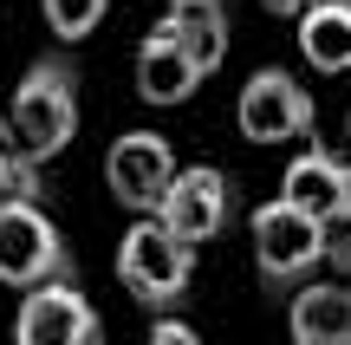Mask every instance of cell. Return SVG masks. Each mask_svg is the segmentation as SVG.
<instances>
[{"mask_svg":"<svg viewBox=\"0 0 351 345\" xmlns=\"http://www.w3.org/2000/svg\"><path fill=\"white\" fill-rule=\"evenodd\" d=\"M46 7V26L65 39V46H78V39H91L98 33V20H104V7L111 0H39Z\"/></svg>","mask_w":351,"mask_h":345,"instance_id":"5bb4252c","label":"cell"},{"mask_svg":"<svg viewBox=\"0 0 351 345\" xmlns=\"http://www.w3.org/2000/svg\"><path fill=\"white\" fill-rule=\"evenodd\" d=\"M202 78H208V72L195 65V52L156 20L150 33H143V46H137V91L150 104H182V98H195Z\"/></svg>","mask_w":351,"mask_h":345,"instance_id":"9c48e42d","label":"cell"},{"mask_svg":"<svg viewBox=\"0 0 351 345\" xmlns=\"http://www.w3.org/2000/svg\"><path fill=\"white\" fill-rule=\"evenodd\" d=\"M150 339H163V345H195V326H182V320H156Z\"/></svg>","mask_w":351,"mask_h":345,"instance_id":"e0dca14e","label":"cell"},{"mask_svg":"<svg viewBox=\"0 0 351 345\" xmlns=\"http://www.w3.org/2000/svg\"><path fill=\"white\" fill-rule=\"evenodd\" d=\"M189 274H195V241H182L156 209L124 228V241H117V281H124L143 307H169V300H182Z\"/></svg>","mask_w":351,"mask_h":345,"instance_id":"7a4b0ae2","label":"cell"},{"mask_svg":"<svg viewBox=\"0 0 351 345\" xmlns=\"http://www.w3.org/2000/svg\"><path fill=\"white\" fill-rule=\"evenodd\" d=\"M261 7H267V13H274V20H300V13H306V7H313V0H261Z\"/></svg>","mask_w":351,"mask_h":345,"instance_id":"ac0fdd59","label":"cell"},{"mask_svg":"<svg viewBox=\"0 0 351 345\" xmlns=\"http://www.w3.org/2000/svg\"><path fill=\"white\" fill-rule=\"evenodd\" d=\"M319 117L313 91L300 85L293 72H280V65H261V72L241 85V104H234V124L247 143H287V137H306Z\"/></svg>","mask_w":351,"mask_h":345,"instance_id":"3957f363","label":"cell"},{"mask_svg":"<svg viewBox=\"0 0 351 345\" xmlns=\"http://www.w3.org/2000/svg\"><path fill=\"white\" fill-rule=\"evenodd\" d=\"M287 326H293V339H300V345H345L351 339V287L306 281L300 294H293Z\"/></svg>","mask_w":351,"mask_h":345,"instance_id":"8fae6325","label":"cell"},{"mask_svg":"<svg viewBox=\"0 0 351 345\" xmlns=\"http://www.w3.org/2000/svg\"><path fill=\"white\" fill-rule=\"evenodd\" d=\"M39 156H26V150H7L0 143V209L7 202H39Z\"/></svg>","mask_w":351,"mask_h":345,"instance_id":"9a60e30c","label":"cell"},{"mask_svg":"<svg viewBox=\"0 0 351 345\" xmlns=\"http://www.w3.org/2000/svg\"><path fill=\"white\" fill-rule=\"evenodd\" d=\"M163 26L195 52L202 72H215V65L228 59V0H169Z\"/></svg>","mask_w":351,"mask_h":345,"instance_id":"4fadbf2b","label":"cell"},{"mask_svg":"<svg viewBox=\"0 0 351 345\" xmlns=\"http://www.w3.org/2000/svg\"><path fill=\"white\" fill-rule=\"evenodd\" d=\"M176 176V150L156 130H124V137L111 143V156H104V182H111V195L124 209H137V215H150L156 202H163Z\"/></svg>","mask_w":351,"mask_h":345,"instance_id":"52a82bcc","label":"cell"},{"mask_svg":"<svg viewBox=\"0 0 351 345\" xmlns=\"http://www.w3.org/2000/svg\"><path fill=\"white\" fill-rule=\"evenodd\" d=\"M52 274H72L65 235L52 228V215L39 202H7L0 209V281L7 287H33Z\"/></svg>","mask_w":351,"mask_h":345,"instance_id":"8992f818","label":"cell"},{"mask_svg":"<svg viewBox=\"0 0 351 345\" xmlns=\"http://www.w3.org/2000/svg\"><path fill=\"white\" fill-rule=\"evenodd\" d=\"M345 209H351V163H345Z\"/></svg>","mask_w":351,"mask_h":345,"instance_id":"d6986e66","label":"cell"},{"mask_svg":"<svg viewBox=\"0 0 351 345\" xmlns=\"http://www.w3.org/2000/svg\"><path fill=\"white\" fill-rule=\"evenodd\" d=\"M0 143H7V130H0Z\"/></svg>","mask_w":351,"mask_h":345,"instance_id":"ffe728a7","label":"cell"},{"mask_svg":"<svg viewBox=\"0 0 351 345\" xmlns=\"http://www.w3.org/2000/svg\"><path fill=\"white\" fill-rule=\"evenodd\" d=\"M300 52L313 72H351V0H313L300 13Z\"/></svg>","mask_w":351,"mask_h":345,"instance_id":"7c38bea8","label":"cell"},{"mask_svg":"<svg viewBox=\"0 0 351 345\" xmlns=\"http://www.w3.org/2000/svg\"><path fill=\"white\" fill-rule=\"evenodd\" d=\"M228 209H234L228 176H221L215 163H189V169H176V176H169L156 215H163L182 241H215V235L228 228Z\"/></svg>","mask_w":351,"mask_h":345,"instance_id":"ba28073f","label":"cell"},{"mask_svg":"<svg viewBox=\"0 0 351 345\" xmlns=\"http://www.w3.org/2000/svg\"><path fill=\"white\" fill-rule=\"evenodd\" d=\"M254 261H261L267 287H293L326 261V235H319V215L293 202H267L254 209Z\"/></svg>","mask_w":351,"mask_h":345,"instance_id":"277c9868","label":"cell"},{"mask_svg":"<svg viewBox=\"0 0 351 345\" xmlns=\"http://www.w3.org/2000/svg\"><path fill=\"white\" fill-rule=\"evenodd\" d=\"M7 130L26 156H59L78 130V65L65 52H46V59L26 65V78L13 85V111H7Z\"/></svg>","mask_w":351,"mask_h":345,"instance_id":"6da1fadb","label":"cell"},{"mask_svg":"<svg viewBox=\"0 0 351 345\" xmlns=\"http://www.w3.org/2000/svg\"><path fill=\"white\" fill-rule=\"evenodd\" d=\"M280 202L306 209V215H332V209L345 202V163L326 150V143L300 150V156L287 163V176H280Z\"/></svg>","mask_w":351,"mask_h":345,"instance_id":"30bf717a","label":"cell"},{"mask_svg":"<svg viewBox=\"0 0 351 345\" xmlns=\"http://www.w3.org/2000/svg\"><path fill=\"white\" fill-rule=\"evenodd\" d=\"M319 235H326V261L332 267H351V209L339 202L332 215H319Z\"/></svg>","mask_w":351,"mask_h":345,"instance_id":"2e32d148","label":"cell"},{"mask_svg":"<svg viewBox=\"0 0 351 345\" xmlns=\"http://www.w3.org/2000/svg\"><path fill=\"white\" fill-rule=\"evenodd\" d=\"M98 333H104V320L91 313L85 287H78L72 274L33 281L26 300H20V313H13V339H20V345H85Z\"/></svg>","mask_w":351,"mask_h":345,"instance_id":"5b68a950","label":"cell"}]
</instances>
